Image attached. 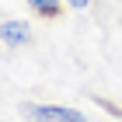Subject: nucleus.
<instances>
[{"mask_svg": "<svg viewBox=\"0 0 122 122\" xmlns=\"http://www.w3.org/2000/svg\"><path fill=\"white\" fill-rule=\"evenodd\" d=\"M70 7H77V10H84V7H91V0H66Z\"/></svg>", "mask_w": 122, "mask_h": 122, "instance_id": "nucleus-4", "label": "nucleus"}, {"mask_svg": "<svg viewBox=\"0 0 122 122\" xmlns=\"http://www.w3.org/2000/svg\"><path fill=\"white\" fill-rule=\"evenodd\" d=\"M0 38H4V46H28V42H31V28L21 18H4Z\"/></svg>", "mask_w": 122, "mask_h": 122, "instance_id": "nucleus-2", "label": "nucleus"}, {"mask_svg": "<svg viewBox=\"0 0 122 122\" xmlns=\"http://www.w3.org/2000/svg\"><path fill=\"white\" fill-rule=\"evenodd\" d=\"M31 10H35L38 18H46V21H56L59 14H63V4L66 0H25Z\"/></svg>", "mask_w": 122, "mask_h": 122, "instance_id": "nucleus-3", "label": "nucleus"}, {"mask_svg": "<svg viewBox=\"0 0 122 122\" xmlns=\"http://www.w3.org/2000/svg\"><path fill=\"white\" fill-rule=\"evenodd\" d=\"M21 115L31 122H87L84 112L66 108V105H46V101H28L21 105Z\"/></svg>", "mask_w": 122, "mask_h": 122, "instance_id": "nucleus-1", "label": "nucleus"}]
</instances>
